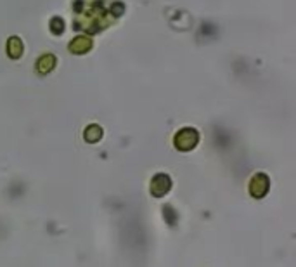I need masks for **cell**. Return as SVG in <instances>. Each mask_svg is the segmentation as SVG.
Listing matches in <instances>:
<instances>
[{"mask_svg": "<svg viewBox=\"0 0 296 267\" xmlns=\"http://www.w3.org/2000/svg\"><path fill=\"white\" fill-rule=\"evenodd\" d=\"M200 141V134L196 132L194 129H184L177 134L175 137V146L182 151H189L192 150L194 146Z\"/></svg>", "mask_w": 296, "mask_h": 267, "instance_id": "6da1fadb", "label": "cell"}, {"mask_svg": "<svg viewBox=\"0 0 296 267\" xmlns=\"http://www.w3.org/2000/svg\"><path fill=\"white\" fill-rule=\"evenodd\" d=\"M269 191V179L264 175V173H258L249 182V193L255 198H264Z\"/></svg>", "mask_w": 296, "mask_h": 267, "instance_id": "7a4b0ae2", "label": "cell"}, {"mask_svg": "<svg viewBox=\"0 0 296 267\" xmlns=\"http://www.w3.org/2000/svg\"><path fill=\"white\" fill-rule=\"evenodd\" d=\"M172 188V181L168 179V175H165V173H159V175H156L153 181H151V193L154 194V196H165V194L170 191Z\"/></svg>", "mask_w": 296, "mask_h": 267, "instance_id": "3957f363", "label": "cell"}, {"mask_svg": "<svg viewBox=\"0 0 296 267\" xmlns=\"http://www.w3.org/2000/svg\"><path fill=\"white\" fill-rule=\"evenodd\" d=\"M88 47H90V40L85 37H80L75 42H71V50L73 52H85V50H88Z\"/></svg>", "mask_w": 296, "mask_h": 267, "instance_id": "277c9868", "label": "cell"}, {"mask_svg": "<svg viewBox=\"0 0 296 267\" xmlns=\"http://www.w3.org/2000/svg\"><path fill=\"white\" fill-rule=\"evenodd\" d=\"M101 134H103V130H101L97 125H92V127H88L87 129L85 139L87 141H90V142H95V141H99L101 139Z\"/></svg>", "mask_w": 296, "mask_h": 267, "instance_id": "5b68a950", "label": "cell"}]
</instances>
